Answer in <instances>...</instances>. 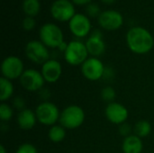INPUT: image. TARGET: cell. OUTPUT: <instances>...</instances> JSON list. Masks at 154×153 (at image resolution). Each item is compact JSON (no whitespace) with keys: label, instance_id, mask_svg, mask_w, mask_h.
<instances>
[{"label":"cell","instance_id":"8992f818","mask_svg":"<svg viewBox=\"0 0 154 153\" xmlns=\"http://www.w3.org/2000/svg\"><path fill=\"white\" fill-rule=\"evenodd\" d=\"M1 72L2 77L9 80L20 78L24 72L23 62L18 57L9 56L3 60L1 64Z\"/></svg>","mask_w":154,"mask_h":153},{"label":"cell","instance_id":"603a6c76","mask_svg":"<svg viewBox=\"0 0 154 153\" xmlns=\"http://www.w3.org/2000/svg\"><path fill=\"white\" fill-rule=\"evenodd\" d=\"M13 109L10 106L5 103L1 104L0 106V118L3 122H8L13 117Z\"/></svg>","mask_w":154,"mask_h":153},{"label":"cell","instance_id":"e0dca14e","mask_svg":"<svg viewBox=\"0 0 154 153\" xmlns=\"http://www.w3.org/2000/svg\"><path fill=\"white\" fill-rule=\"evenodd\" d=\"M143 149V141L135 134L125 137L122 144V150L124 153H142Z\"/></svg>","mask_w":154,"mask_h":153},{"label":"cell","instance_id":"7a4b0ae2","mask_svg":"<svg viewBox=\"0 0 154 153\" xmlns=\"http://www.w3.org/2000/svg\"><path fill=\"white\" fill-rule=\"evenodd\" d=\"M85 121V112L79 106H69L62 110L60 116V124L65 129H77Z\"/></svg>","mask_w":154,"mask_h":153},{"label":"cell","instance_id":"44dd1931","mask_svg":"<svg viewBox=\"0 0 154 153\" xmlns=\"http://www.w3.org/2000/svg\"><path fill=\"white\" fill-rule=\"evenodd\" d=\"M23 9L26 14L34 16L40 11V3L38 0H24L23 4Z\"/></svg>","mask_w":154,"mask_h":153},{"label":"cell","instance_id":"5bb4252c","mask_svg":"<svg viewBox=\"0 0 154 153\" xmlns=\"http://www.w3.org/2000/svg\"><path fill=\"white\" fill-rule=\"evenodd\" d=\"M90 22L84 14H77L69 20V29L77 37L87 36L90 31Z\"/></svg>","mask_w":154,"mask_h":153},{"label":"cell","instance_id":"cb8c5ba5","mask_svg":"<svg viewBox=\"0 0 154 153\" xmlns=\"http://www.w3.org/2000/svg\"><path fill=\"white\" fill-rule=\"evenodd\" d=\"M16 153H38L36 148L31 143H23L20 145L16 151Z\"/></svg>","mask_w":154,"mask_h":153},{"label":"cell","instance_id":"484cf974","mask_svg":"<svg viewBox=\"0 0 154 153\" xmlns=\"http://www.w3.org/2000/svg\"><path fill=\"white\" fill-rule=\"evenodd\" d=\"M35 26V21L33 18L32 17H26L23 19V27L27 30V31H30L32 29H33Z\"/></svg>","mask_w":154,"mask_h":153},{"label":"cell","instance_id":"6da1fadb","mask_svg":"<svg viewBox=\"0 0 154 153\" xmlns=\"http://www.w3.org/2000/svg\"><path fill=\"white\" fill-rule=\"evenodd\" d=\"M126 41L129 49L137 54H145L149 52L154 45L152 34L142 27H134L130 29L126 35Z\"/></svg>","mask_w":154,"mask_h":153},{"label":"cell","instance_id":"8fae6325","mask_svg":"<svg viewBox=\"0 0 154 153\" xmlns=\"http://www.w3.org/2000/svg\"><path fill=\"white\" fill-rule=\"evenodd\" d=\"M105 114L109 122L119 125L125 123L129 115L127 108L116 102L108 104L106 107Z\"/></svg>","mask_w":154,"mask_h":153},{"label":"cell","instance_id":"9a60e30c","mask_svg":"<svg viewBox=\"0 0 154 153\" xmlns=\"http://www.w3.org/2000/svg\"><path fill=\"white\" fill-rule=\"evenodd\" d=\"M86 47L88 54L96 57L101 56L106 50V44L102 40V34L98 30L93 32L91 36L86 41Z\"/></svg>","mask_w":154,"mask_h":153},{"label":"cell","instance_id":"ba28073f","mask_svg":"<svg viewBox=\"0 0 154 153\" xmlns=\"http://www.w3.org/2000/svg\"><path fill=\"white\" fill-rule=\"evenodd\" d=\"M19 80H20V84L22 85V87L25 90L30 91V92L42 90L45 83V80L42 73L32 69L24 70V72L19 78Z\"/></svg>","mask_w":154,"mask_h":153},{"label":"cell","instance_id":"4fadbf2b","mask_svg":"<svg viewBox=\"0 0 154 153\" xmlns=\"http://www.w3.org/2000/svg\"><path fill=\"white\" fill-rule=\"evenodd\" d=\"M41 73L45 82L55 83L60 79L62 74V68L58 60L50 59L48 61L42 65Z\"/></svg>","mask_w":154,"mask_h":153},{"label":"cell","instance_id":"7c38bea8","mask_svg":"<svg viewBox=\"0 0 154 153\" xmlns=\"http://www.w3.org/2000/svg\"><path fill=\"white\" fill-rule=\"evenodd\" d=\"M98 23L102 28L114 31L120 28L123 24V16L120 13L115 10L104 11L98 17Z\"/></svg>","mask_w":154,"mask_h":153},{"label":"cell","instance_id":"9c48e42d","mask_svg":"<svg viewBox=\"0 0 154 153\" xmlns=\"http://www.w3.org/2000/svg\"><path fill=\"white\" fill-rule=\"evenodd\" d=\"M105 69L106 68L103 62L95 57L88 58L81 65L82 75L90 81H97L103 78Z\"/></svg>","mask_w":154,"mask_h":153},{"label":"cell","instance_id":"83f0119b","mask_svg":"<svg viewBox=\"0 0 154 153\" xmlns=\"http://www.w3.org/2000/svg\"><path fill=\"white\" fill-rule=\"evenodd\" d=\"M87 11L90 16H96L99 13V7L96 4H89L87 7Z\"/></svg>","mask_w":154,"mask_h":153},{"label":"cell","instance_id":"f1b7e54d","mask_svg":"<svg viewBox=\"0 0 154 153\" xmlns=\"http://www.w3.org/2000/svg\"><path fill=\"white\" fill-rule=\"evenodd\" d=\"M72 1L77 5H86V4L91 2L92 0H72Z\"/></svg>","mask_w":154,"mask_h":153},{"label":"cell","instance_id":"3957f363","mask_svg":"<svg viewBox=\"0 0 154 153\" xmlns=\"http://www.w3.org/2000/svg\"><path fill=\"white\" fill-rule=\"evenodd\" d=\"M37 121L46 126H53L60 121V113L56 105L49 101L42 102L34 111Z\"/></svg>","mask_w":154,"mask_h":153},{"label":"cell","instance_id":"f546056e","mask_svg":"<svg viewBox=\"0 0 154 153\" xmlns=\"http://www.w3.org/2000/svg\"><path fill=\"white\" fill-rule=\"evenodd\" d=\"M67 47H68V44L66 43V42H62L60 45V47H59V49L61 50V51H64L65 52V50H66V49H67Z\"/></svg>","mask_w":154,"mask_h":153},{"label":"cell","instance_id":"ffe728a7","mask_svg":"<svg viewBox=\"0 0 154 153\" xmlns=\"http://www.w3.org/2000/svg\"><path fill=\"white\" fill-rule=\"evenodd\" d=\"M134 134L140 137L141 139L147 137L152 132V125L148 121L141 120L135 124L134 127Z\"/></svg>","mask_w":154,"mask_h":153},{"label":"cell","instance_id":"4dcf8cb0","mask_svg":"<svg viewBox=\"0 0 154 153\" xmlns=\"http://www.w3.org/2000/svg\"><path fill=\"white\" fill-rule=\"evenodd\" d=\"M0 153H6V150L4 145H0Z\"/></svg>","mask_w":154,"mask_h":153},{"label":"cell","instance_id":"ac0fdd59","mask_svg":"<svg viewBox=\"0 0 154 153\" xmlns=\"http://www.w3.org/2000/svg\"><path fill=\"white\" fill-rule=\"evenodd\" d=\"M14 94V86L11 80L1 78H0V99L1 101L5 102L8 100Z\"/></svg>","mask_w":154,"mask_h":153},{"label":"cell","instance_id":"1f68e13d","mask_svg":"<svg viewBox=\"0 0 154 153\" xmlns=\"http://www.w3.org/2000/svg\"><path fill=\"white\" fill-rule=\"evenodd\" d=\"M101 1H103L104 3H107V4H110V3H113L115 0H101Z\"/></svg>","mask_w":154,"mask_h":153},{"label":"cell","instance_id":"5b68a950","mask_svg":"<svg viewBox=\"0 0 154 153\" xmlns=\"http://www.w3.org/2000/svg\"><path fill=\"white\" fill-rule=\"evenodd\" d=\"M41 41L47 47L59 48L64 41L61 30L54 23H46L40 30Z\"/></svg>","mask_w":154,"mask_h":153},{"label":"cell","instance_id":"277c9868","mask_svg":"<svg viewBox=\"0 0 154 153\" xmlns=\"http://www.w3.org/2000/svg\"><path fill=\"white\" fill-rule=\"evenodd\" d=\"M88 51L86 44L79 41H72L68 44L64 52L66 61L71 66L82 65L88 58Z\"/></svg>","mask_w":154,"mask_h":153},{"label":"cell","instance_id":"52a82bcc","mask_svg":"<svg viewBox=\"0 0 154 153\" xmlns=\"http://www.w3.org/2000/svg\"><path fill=\"white\" fill-rule=\"evenodd\" d=\"M46 47L42 41H29L25 47V54L31 61L42 65L50 60V52Z\"/></svg>","mask_w":154,"mask_h":153},{"label":"cell","instance_id":"30bf717a","mask_svg":"<svg viewBox=\"0 0 154 153\" xmlns=\"http://www.w3.org/2000/svg\"><path fill=\"white\" fill-rule=\"evenodd\" d=\"M52 16L60 22L70 20L75 14V9L73 5L69 0H57L51 7Z\"/></svg>","mask_w":154,"mask_h":153},{"label":"cell","instance_id":"d4e9b609","mask_svg":"<svg viewBox=\"0 0 154 153\" xmlns=\"http://www.w3.org/2000/svg\"><path fill=\"white\" fill-rule=\"evenodd\" d=\"M131 132H132V127L130 124H128L126 122L120 124L119 126V133L122 136H125V137H128L131 135Z\"/></svg>","mask_w":154,"mask_h":153},{"label":"cell","instance_id":"4316f807","mask_svg":"<svg viewBox=\"0 0 154 153\" xmlns=\"http://www.w3.org/2000/svg\"><path fill=\"white\" fill-rule=\"evenodd\" d=\"M14 108H16L17 110L19 111H22L23 109H25V102H24V99L20 97V96H17L14 99V103H13Z\"/></svg>","mask_w":154,"mask_h":153},{"label":"cell","instance_id":"d6986e66","mask_svg":"<svg viewBox=\"0 0 154 153\" xmlns=\"http://www.w3.org/2000/svg\"><path fill=\"white\" fill-rule=\"evenodd\" d=\"M48 137L52 142H60L66 137V129L60 124L51 126L48 132Z\"/></svg>","mask_w":154,"mask_h":153},{"label":"cell","instance_id":"7402d4cb","mask_svg":"<svg viewBox=\"0 0 154 153\" xmlns=\"http://www.w3.org/2000/svg\"><path fill=\"white\" fill-rule=\"evenodd\" d=\"M101 97L104 101L107 102L108 104L113 103L116 97V90L112 87H106L101 91Z\"/></svg>","mask_w":154,"mask_h":153},{"label":"cell","instance_id":"2e32d148","mask_svg":"<svg viewBox=\"0 0 154 153\" xmlns=\"http://www.w3.org/2000/svg\"><path fill=\"white\" fill-rule=\"evenodd\" d=\"M37 122V117L35 112L31 109H23L19 112L17 115V124L18 126L25 131L31 130L34 127Z\"/></svg>","mask_w":154,"mask_h":153}]
</instances>
